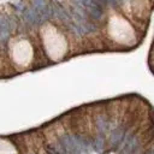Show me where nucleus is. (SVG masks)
I'll use <instances>...</instances> for the list:
<instances>
[{
  "label": "nucleus",
  "mask_w": 154,
  "mask_h": 154,
  "mask_svg": "<svg viewBox=\"0 0 154 154\" xmlns=\"http://www.w3.org/2000/svg\"><path fill=\"white\" fill-rule=\"evenodd\" d=\"M73 2L85 10L95 19H100L103 16V8L97 0H73Z\"/></svg>",
  "instance_id": "3"
},
{
  "label": "nucleus",
  "mask_w": 154,
  "mask_h": 154,
  "mask_svg": "<svg viewBox=\"0 0 154 154\" xmlns=\"http://www.w3.org/2000/svg\"><path fill=\"white\" fill-rule=\"evenodd\" d=\"M32 8L41 16L42 20L48 19L52 16V7L46 0H32Z\"/></svg>",
  "instance_id": "4"
},
{
  "label": "nucleus",
  "mask_w": 154,
  "mask_h": 154,
  "mask_svg": "<svg viewBox=\"0 0 154 154\" xmlns=\"http://www.w3.org/2000/svg\"><path fill=\"white\" fill-rule=\"evenodd\" d=\"M8 34V23L5 18L0 17V37H6Z\"/></svg>",
  "instance_id": "7"
},
{
  "label": "nucleus",
  "mask_w": 154,
  "mask_h": 154,
  "mask_svg": "<svg viewBox=\"0 0 154 154\" xmlns=\"http://www.w3.org/2000/svg\"><path fill=\"white\" fill-rule=\"evenodd\" d=\"M32 58L31 46L26 41H20L13 47V59L20 65H28Z\"/></svg>",
  "instance_id": "2"
},
{
  "label": "nucleus",
  "mask_w": 154,
  "mask_h": 154,
  "mask_svg": "<svg viewBox=\"0 0 154 154\" xmlns=\"http://www.w3.org/2000/svg\"><path fill=\"white\" fill-rule=\"evenodd\" d=\"M103 1H106L108 4H116V0H103Z\"/></svg>",
  "instance_id": "8"
},
{
  "label": "nucleus",
  "mask_w": 154,
  "mask_h": 154,
  "mask_svg": "<svg viewBox=\"0 0 154 154\" xmlns=\"http://www.w3.org/2000/svg\"><path fill=\"white\" fill-rule=\"evenodd\" d=\"M45 46L47 53L54 60L60 59L66 51V43L64 38L55 31H48L45 34Z\"/></svg>",
  "instance_id": "1"
},
{
  "label": "nucleus",
  "mask_w": 154,
  "mask_h": 154,
  "mask_svg": "<svg viewBox=\"0 0 154 154\" xmlns=\"http://www.w3.org/2000/svg\"><path fill=\"white\" fill-rule=\"evenodd\" d=\"M0 154H18L13 144L6 140H0Z\"/></svg>",
  "instance_id": "6"
},
{
  "label": "nucleus",
  "mask_w": 154,
  "mask_h": 154,
  "mask_svg": "<svg viewBox=\"0 0 154 154\" xmlns=\"http://www.w3.org/2000/svg\"><path fill=\"white\" fill-rule=\"evenodd\" d=\"M24 17L28 20V23H31V24H40L41 20H42L41 16L34 8H28L24 13Z\"/></svg>",
  "instance_id": "5"
}]
</instances>
